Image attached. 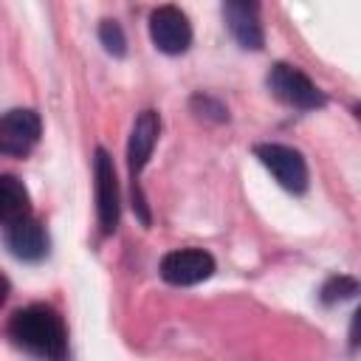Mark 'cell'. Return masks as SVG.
Wrapping results in <instances>:
<instances>
[{
    "mask_svg": "<svg viewBox=\"0 0 361 361\" xmlns=\"http://www.w3.org/2000/svg\"><path fill=\"white\" fill-rule=\"evenodd\" d=\"M355 293H358V282H355L353 276H333V279L322 288V299H324L327 305L344 302V299H350V296H355Z\"/></svg>",
    "mask_w": 361,
    "mask_h": 361,
    "instance_id": "13",
    "label": "cell"
},
{
    "mask_svg": "<svg viewBox=\"0 0 361 361\" xmlns=\"http://www.w3.org/2000/svg\"><path fill=\"white\" fill-rule=\"evenodd\" d=\"M39 141V116L34 110L17 107L0 116V152L25 155Z\"/></svg>",
    "mask_w": 361,
    "mask_h": 361,
    "instance_id": "7",
    "label": "cell"
},
{
    "mask_svg": "<svg viewBox=\"0 0 361 361\" xmlns=\"http://www.w3.org/2000/svg\"><path fill=\"white\" fill-rule=\"evenodd\" d=\"M268 87L271 93L290 104V107H299V110H316L324 104V96L322 90L293 65H285V62H276L268 73Z\"/></svg>",
    "mask_w": 361,
    "mask_h": 361,
    "instance_id": "2",
    "label": "cell"
},
{
    "mask_svg": "<svg viewBox=\"0 0 361 361\" xmlns=\"http://www.w3.org/2000/svg\"><path fill=\"white\" fill-rule=\"evenodd\" d=\"M254 152L282 189L296 192V195L307 189V164H305L302 152H296L293 147H285V144H259Z\"/></svg>",
    "mask_w": 361,
    "mask_h": 361,
    "instance_id": "3",
    "label": "cell"
},
{
    "mask_svg": "<svg viewBox=\"0 0 361 361\" xmlns=\"http://www.w3.org/2000/svg\"><path fill=\"white\" fill-rule=\"evenodd\" d=\"M28 189L14 175H0V223H17L28 217Z\"/></svg>",
    "mask_w": 361,
    "mask_h": 361,
    "instance_id": "11",
    "label": "cell"
},
{
    "mask_svg": "<svg viewBox=\"0 0 361 361\" xmlns=\"http://www.w3.org/2000/svg\"><path fill=\"white\" fill-rule=\"evenodd\" d=\"M214 274V259L203 248H178L164 254L161 276L169 285H197Z\"/></svg>",
    "mask_w": 361,
    "mask_h": 361,
    "instance_id": "6",
    "label": "cell"
},
{
    "mask_svg": "<svg viewBox=\"0 0 361 361\" xmlns=\"http://www.w3.org/2000/svg\"><path fill=\"white\" fill-rule=\"evenodd\" d=\"M223 14H226V23H228V31L234 34V39L243 45V48H251V51H259L265 37H262V23H259V11L254 3H245V0H228L223 6Z\"/></svg>",
    "mask_w": 361,
    "mask_h": 361,
    "instance_id": "8",
    "label": "cell"
},
{
    "mask_svg": "<svg viewBox=\"0 0 361 361\" xmlns=\"http://www.w3.org/2000/svg\"><path fill=\"white\" fill-rule=\"evenodd\" d=\"M8 290H11V285H8V279L0 274V307H3V302L8 299Z\"/></svg>",
    "mask_w": 361,
    "mask_h": 361,
    "instance_id": "14",
    "label": "cell"
},
{
    "mask_svg": "<svg viewBox=\"0 0 361 361\" xmlns=\"http://www.w3.org/2000/svg\"><path fill=\"white\" fill-rule=\"evenodd\" d=\"M8 248L20 259H31V262L42 259L48 251V234L37 220L23 217V220L11 223V228H8Z\"/></svg>",
    "mask_w": 361,
    "mask_h": 361,
    "instance_id": "10",
    "label": "cell"
},
{
    "mask_svg": "<svg viewBox=\"0 0 361 361\" xmlns=\"http://www.w3.org/2000/svg\"><path fill=\"white\" fill-rule=\"evenodd\" d=\"M99 39H102V45L107 48V54L124 56L127 39H124V31H121V25H118L116 20H104V23L99 25Z\"/></svg>",
    "mask_w": 361,
    "mask_h": 361,
    "instance_id": "12",
    "label": "cell"
},
{
    "mask_svg": "<svg viewBox=\"0 0 361 361\" xmlns=\"http://www.w3.org/2000/svg\"><path fill=\"white\" fill-rule=\"evenodd\" d=\"M8 333L20 347L31 350L34 355L51 358V361H59L68 347L65 324H62L59 313L48 305H28V307L17 310L11 316Z\"/></svg>",
    "mask_w": 361,
    "mask_h": 361,
    "instance_id": "1",
    "label": "cell"
},
{
    "mask_svg": "<svg viewBox=\"0 0 361 361\" xmlns=\"http://www.w3.org/2000/svg\"><path fill=\"white\" fill-rule=\"evenodd\" d=\"M149 37L164 54H183L192 45V25L178 6H161L149 14Z\"/></svg>",
    "mask_w": 361,
    "mask_h": 361,
    "instance_id": "5",
    "label": "cell"
},
{
    "mask_svg": "<svg viewBox=\"0 0 361 361\" xmlns=\"http://www.w3.org/2000/svg\"><path fill=\"white\" fill-rule=\"evenodd\" d=\"M93 178H96V212H99V226L104 234H113L118 228V212H121V200H118V178H116V166L113 158L104 149H96L93 158Z\"/></svg>",
    "mask_w": 361,
    "mask_h": 361,
    "instance_id": "4",
    "label": "cell"
},
{
    "mask_svg": "<svg viewBox=\"0 0 361 361\" xmlns=\"http://www.w3.org/2000/svg\"><path fill=\"white\" fill-rule=\"evenodd\" d=\"M158 133H161V118L155 110H144L138 113L135 124H133V133H130V144H127V164H130V175L135 178L144 164L149 161L152 155V147L158 141Z\"/></svg>",
    "mask_w": 361,
    "mask_h": 361,
    "instance_id": "9",
    "label": "cell"
}]
</instances>
